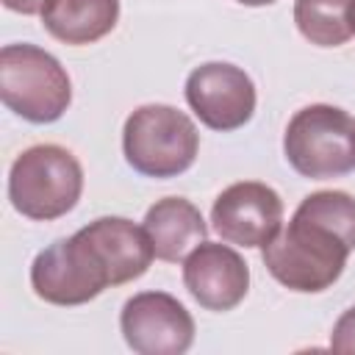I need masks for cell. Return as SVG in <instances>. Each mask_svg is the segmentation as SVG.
<instances>
[{
  "mask_svg": "<svg viewBox=\"0 0 355 355\" xmlns=\"http://www.w3.org/2000/svg\"><path fill=\"white\" fill-rule=\"evenodd\" d=\"M153 258L144 227L125 216H100L42 250L31 263V286L50 305H83L108 286L141 277Z\"/></svg>",
  "mask_w": 355,
  "mask_h": 355,
  "instance_id": "obj_1",
  "label": "cell"
},
{
  "mask_svg": "<svg viewBox=\"0 0 355 355\" xmlns=\"http://www.w3.org/2000/svg\"><path fill=\"white\" fill-rule=\"evenodd\" d=\"M352 250L355 197L330 189L308 194L291 222L261 247V258L288 291L319 294L341 277Z\"/></svg>",
  "mask_w": 355,
  "mask_h": 355,
  "instance_id": "obj_2",
  "label": "cell"
},
{
  "mask_svg": "<svg viewBox=\"0 0 355 355\" xmlns=\"http://www.w3.org/2000/svg\"><path fill=\"white\" fill-rule=\"evenodd\" d=\"M83 191L80 161L58 144H33L22 150L8 172V200L17 214L53 222L69 214Z\"/></svg>",
  "mask_w": 355,
  "mask_h": 355,
  "instance_id": "obj_3",
  "label": "cell"
},
{
  "mask_svg": "<svg viewBox=\"0 0 355 355\" xmlns=\"http://www.w3.org/2000/svg\"><path fill=\"white\" fill-rule=\"evenodd\" d=\"M0 97L25 122L50 125L69 108L72 80L53 53L17 42L0 50Z\"/></svg>",
  "mask_w": 355,
  "mask_h": 355,
  "instance_id": "obj_4",
  "label": "cell"
},
{
  "mask_svg": "<svg viewBox=\"0 0 355 355\" xmlns=\"http://www.w3.org/2000/svg\"><path fill=\"white\" fill-rule=\"evenodd\" d=\"M200 150L197 125L175 105H139L122 128L125 161L144 178L166 180L183 175Z\"/></svg>",
  "mask_w": 355,
  "mask_h": 355,
  "instance_id": "obj_5",
  "label": "cell"
},
{
  "mask_svg": "<svg viewBox=\"0 0 355 355\" xmlns=\"http://www.w3.org/2000/svg\"><path fill=\"white\" fill-rule=\"evenodd\" d=\"M283 155L291 169L311 180H330L355 169V119L336 105L300 108L283 133Z\"/></svg>",
  "mask_w": 355,
  "mask_h": 355,
  "instance_id": "obj_6",
  "label": "cell"
},
{
  "mask_svg": "<svg viewBox=\"0 0 355 355\" xmlns=\"http://www.w3.org/2000/svg\"><path fill=\"white\" fill-rule=\"evenodd\" d=\"M125 344L139 355H183L194 344V319L166 291H139L119 313Z\"/></svg>",
  "mask_w": 355,
  "mask_h": 355,
  "instance_id": "obj_7",
  "label": "cell"
},
{
  "mask_svg": "<svg viewBox=\"0 0 355 355\" xmlns=\"http://www.w3.org/2000/svg\"><path fill=\"white\" fill-rule=\"evenodd\" d=\"M255 83L252 78L227 61H208L189 72L186 103L197 119L219 133L244 128L255 114Z\"/></svg>",
  "mask_w": 355,
  "mask_h": 355,
  "instance_id": "obj_8",
  "label": "cell"
},
{
  "mask_svg": "<svg viewBox=\"0 0 355 355\" xmlns=\"http://www.w3.org/2000/svg\"><path fill=\"white\" fill-rule=\"evenodd\" d=\"M214 230L239 247H263L283 222L280 194L261 180H241L227 186L211 208Z\"/></svg>",
  "mask_w": 355,
  "mask_h": 355,
  "instance_id": "obj_9",
  "label": "cell"
},
{
  "mask_svg": "<svg viewBox=\"0 0 355 355\" xmlns=\"http://www.w3.org/2000/svg\"><path fill=\"white\" fill-rule=\"evenodd\" d=\"M183 286L205 311H233L250 288V269L244 258L216 241H202L183 261Z\"/></svg>",
  "mask_w": 355,
  "mask_h": 355,
  "instance_id": "obj_10",
  "label": "cell"
},
{
  "mask_svg": "<svg viewBox=\"0 0 355 355\" xmlns=\"http://www.w3.org/2000/svg\"><path fill=\"white\" fill-rule=\"evenodd\" d=\"M141 227L153 244V255L166 263L186 261V255L208 236V225L200 208L186 197H164L153 202L144 214Z\"/></svg>",
  "mask_w": 355,
  "mask_h": 355,
  "instance_id": "obj_11",
  "label": "cell"
},
{
  "mask_svg": "<svg viewBox=\"0 0 355 355\" xmlns=\"http://www.w3.org/2000/svg\"><path fill=\"white\" fill-rule=\"evenodd\" d=\"M119 0H47L42 8L44 31L72 47L94 44L116 28Z\"/></svg>",
  "mask_w": 355,
  "mask_h": 355,
  "instance_id": "obj_12",
  "label": "cell"
},
{
  "mask_svg": "<svg viewBox=\"0 0 355 355\" xmlns=\"http://www.w3.org/2000/svg\"><path fill=\"white\" fill-rule=\"evenodd\" d=\"M352 0H294L297 31L316 47H341L349 36Z\"/></svg>",
  "mask_w": 355,
  "mask_h": 355,
  "instance_id": "obj_13",
  "label": "cell"
},
{
  "mask_svg": "<svg viewBox=\"0 0 355 355\" xmlns=\"http://www.w3.org/2000/svg\"><path fill=\"white\" fill-rule=\"evenodd\" d=\"M330 349L333 352H355V305L347 308L330 333Z\"/></svg>",
  "mask_w": 355,
  "mask_h": 355,
  "instance_id": "obj_14",
  "label": "cell"
},
{
  "mask_svg": "<svg viewBox=\"0 0 355 355\" xmlns=\"http://www.w3.org/2000/svg\"><path fill=\"white\" fill-rule=\"evenodd\" d=\"M44 3H47V0H3V6H6L8 11L25 14V17H31V14H42Z\"/></svg>",
  "mask_w": 355,
  "mask_h": 355,
  "instance_id": "obj_15",
  "label": "cell"
},
{
  "mask_svg": "<svg viewBox=\"0 0 355 355\" xmlns=\"http://www.w3.org/2000/svg\"><path fill=\"white\" fill-rule=\"evenodd\" d=\"M236 3H241V6H252V8H258V6H272V3H277V0H236Z\"/></svg>",
  "mask_w": 355,
  "mask_h": 355,
  "instance_id": "obj_16",
  "label": "cell"
},
{
  "mask_svg": "<svg viewBox=\"0 0 355 355\" xmlns=\"http://www.w3.org/2000/svg\"><path fill=\"white\" fill-rule=\"evenodd\" d=\"M349 28H352V33H355V0H352V6H349Z\"/></svg>",
  "mask_w": 355,
  "mask_h": 355,
  "instance_id": "obj_17",
  "label": "cell"
}]
</instances>
